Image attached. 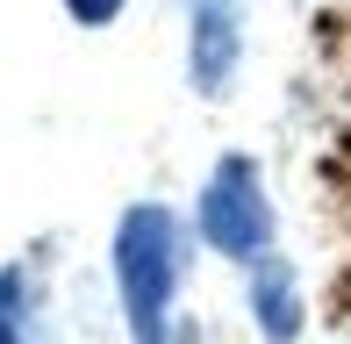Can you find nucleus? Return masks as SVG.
Instances as JSON below:
<instances>
[{
	"mask_svg": "<svg viewBox=\"0 0 351 344\" xmlns=\"http://www.w3.org/2000/svg\"><path fill=\"white\" fill-rule=\"evenodd\" d=\"M186 244L194 223L165 208V201H130L108 230V280H115V308L130 344H165L180 323V287H186Z\"/></svg>",
	"mask_w": 351,
	"mask_h": 344,
	"instance_id": "nucleus-1",
	"label": "nucleus"
},
{
	"mask_svg": "<svg viewBox=\"0 0 351 344\" xmlns=\"http://www.w3.org/2000/svg\"><path fill=\"white\" fill-rule=\"evenodd\" d=\"M194 237L230 265H258L280 244V215H273V194H265V172L251 151H222L208 165V180L194 194Z\"/></svg>",
	"mask_w": 351,
	"mask_h": 344,
	"instance_id": "nucleus-2",
	"label": "nucleus"
},
{
	"mask_svg": "<svg viewBox=\"0 0 351 344\" xmlns=\"http://www.w3.org/2000/svg\"><path fill=\"white\" fill-rule=\"evenodd\" d=\"M251 51V0H186V86L230 101Z\"/></svg>",
	"mask_w": 351,
	"mask_h": 344,
	"instance_id": "nucleus-3",
	"label": "nucleus"
},
{
	"mask_svg": "<svg viewBox=\"0 0 351 344\" xmlns=\"http://www.w3.org/2000/svg\"><path fill=\"white\" fill-rule=\"evenodd\" d=\"M244 308H251V330H258L265 344H301V330H308L301 273L280 251H265L258 265H244Z\"/></svg>",
	"mask_w": 351,
	"mask_h": 344,
	"instance_id": "nucleus-4",
	"label": "nucleus"
},
{
	"mask_svg": "<svg viewBox=\"0 0 351 344\" xmlns=\"http://www.w3.org/2000/svg\"><path fill=\"white\" fill-rule=\"evenodd\" d=\"M0 344H43L36 337V287H29L22 258L0 265Z\"/></svg>",
	"mask_w": 351,
	"mask_h": 344,
	"instance_id": "nucleus-5",
	"label": "nucleus"
},
{
	"mask_svg": "<svg viewBox=\"0 0 351 344\" xmlns=\"http://www.w3.org/2000/svg\"><path fill=\"white\" fill-rule=\"evenodd\" d=\"M65 14L79 29H115L122 14H130V0H65Z\"/></svg>",
	"mask_w": 351,
	"mask_h": 344,
	"instance_id": "nucleus-6",
	"label": "nucleus"
},
{
	"mask_svg": "<svg viewBox=\"0 0 351 344\" xmlns=\"http://www.w3.org/2000/svg\"><path fill=\"white\" fill-rule=\"evenodd\" d=\"M165 344H201V330H194V323L180 316V323H172V337H165Z\"/></svg>",
	"mask_w": 351,
	"mask_h": 344,
	"instance_id": "nucleus-7",
	"label": "nucleus"
},
{
	"mask_svg": "<svg viewBox=\"0 0 351 344\" xmlns=\"http://www.w3.org/2000/svg\"><path fill=\"white\" fill-rule=\"evenodd\" d=\"M344 344H351V337H344Z\"/></svg>",
	"mask_w": 351,
	"mask_h": 344,
	"instance_id": "nucleus-8",
	"label": "nucleus"
}]
</instances>
